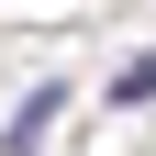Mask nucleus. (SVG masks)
<instances>
[{
    "instance_id": "obj_2",
    "label": "nucleus",
    "mask_w": 156,
    "mask_h": 156,
    "mask_svg": "<svg viewBox=\"0 0 156 156\" xmlns=\"http://www.w3.org/2000/svg\"><path fill=\"white\" fill-rule=\"evenodd\" d=\"M112 101H156V56H134V67L112 78Z\"/></svg>"
},
{
    "instance_id": "obj_1",
    "label": "nucleus",
    "mask_w": 156,
    "mask_h": 156,
    "mask_svg": "<svg viewBox=\"0 0 156 156\" xmlns=\"http://www.w3.org/2000/svg\"><path fill=\"white\" fill-rule=\"evenodd\" d=\"M45 123H56V89H34V101H23V112H11V156H23V145H34V134H45Z\"/></svg>"
}]
</instances>
